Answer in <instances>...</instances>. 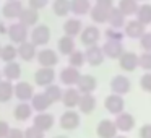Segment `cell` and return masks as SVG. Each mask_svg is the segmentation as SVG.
I'll return each instance as SVG.
<instances>
[{"instance_id": "obj_21", "label": "cell", "mask_w": 151, "mask_h": 138, "mask_svg": "<svg viewBox=\"0 0 151 138\" xmlns=\"http://www.w3.org/2000/svg\"><path fill=\"white\" fill-rule=\"evenodd\" d=\"M2 73H4V78L8 80V81H18V78L21 76V65L18 62H15V60L8 62L5 63Z\"/></svg>"}, {"instance_id": "obj_32", "label": "cell", "mask_w": 151, "mask_h": 138, "mask_svg": "<svg viewBox=\"0 0 151 138\" xmlns=\"http://www.w3.org/2000/svg\"><path fill=\"white\" fill-rule=\"evenodd\" d=\"M52 10L57 17H67L72 12V2L70 0H54Z\"/></svg>"}, {"instance_id": "obj_16", "label": "cell", "mask_w": 151, "mask_h": 138, "mask_svg": "<svg viewBox=\"0 0 151 138\" xmlns=\"http://www.w3.org/2000/svg\"><path fill=\"white\" fill-rule=\"evenodd\" d=\"M99 36H101V33H99V29L96 26H86L85 29L81 31V34H80V39H81L83 46L89 47V46L98 44Z\"/></svg>"}, {"instance_id": "obj_36", "label": "cell", "mask_w": 151, "mask_h": 138, "mask_svg": "<svg viewBox=\"0 0 151 138\" xmlns=\"http://www.w3.org/2000/svg\"><path fill=\"white\" fill-rule=\"evenodd\" d=\"M46 96L50 99V102H59V101H62V94H63V89H60V86H57V85H49V86H46Z\"/></svg>"}, {"instance_id": "obj_27", "label": "cell", "mask_w": 151, "mask_h": 138, "mask_svg": "<svg viewBox=\"0 0 151 138\" xmlns=\"http://www.w3.org/2000/svg\"><path fill=\"white\" fill-rule=\"evenodd\" d=\"M37 20H39V13H37V10H34V8H23V12H21L20 15V23H23L24 26H34V24L37 23Z\"/></svg>"}, {"instance_id": "obj_52", "label": "cell", "mask_w": 151, "mask_h": 138, "mask_svg": "<svg viewBox=\"0 0 151 138\" xmlns=\"http://www.w3.org/2000/svg\"><path fill=\"white\" fill-rule=\"evenodd\" d=\"M2 78H4V73H2V70H0V81H2Z\"/></svg>"}, {"instance_id": "obj_4", "label": "cell", "mask_w": 151, "mask_h": 138, "mask_svg": "<svg viewBox=\"0 0 151 138\" xmlns=\"http://www.w3.org/2000/svg\"><path fill=\"white\" fill-rule=\"evenodd\" d=\"M54 80H55V72H54V67H41L36 73H34V83L37 86H46L52 85Z\"/></svg>"}, {"instance_id": "obj_19", "label": "cell", "mask_w": 151, "mask_h": 138, "mask_svg": "<svg viewBox=\"0 0 151 138\" xmlns=\"http://www.w3.org/2000/svg\"><path fill=\"white\" fill-rule=\"evenodd\" d=\"M21 12H23V5H21L20 0H8L7 4L2 8V13L5 18L8 20H13V18H20Z\"/></svg>"}, {"instance_id": "obj_20", "label": "cell", "mask_w": 151, "mask_h": 138, "mask_svg": "<svg viewBox=\"0 0 151 138\" xmlns=\"http://www.w3.org/2000/svg\"><path fill=\"white\" fill-rule=\"evenodd\" d=\"M119 65L124 72H133L138 67V55L135 52H124L119 59Z\"/></svg>"}, {"instance_id": "obj_7", "label": "cell", "mask_w": 151, "mask_h": 138, "mask_svg": "<svg viewBox=\"0 0 151 138\" xmlns=\"http://www.w3.org/2000/svg\"><path fill=\"white\" fill-rule=\"evenodd\" d=\"M117 125H115L114 120H109V119H104L98 124L96 127V135L99 138H114L117 137Z\"/></svg>"}, {"instance_id": "obj_13", "label": "cell", "mask_w": 151, "mask_h": 138, "mask_svg": "<svg viewBox=\"0 0 151 138\" xmlns=\"http://www.w3.org/2000/svg\"><path fill=\"white\" fill-rule=\"evenodd\" d=\"M102 52H104V55L109 57V59H120V55L125 50H124V46H122V41L107 39L106 44L102 46Z\"/></svg>"}, {"instance_id": "obj_23", "label": "cell", "mask_w": 151, "mask_h": 138, "mask_svg": "<svg viewBox=\"0 0 151 138\" xmlns=\"http://www.w3.org/2000/svg\"><path fill=\"white\" fill-rule=\"evenodd\" d=\"M31 106H33V109L36 112H46L47 109L52 106V102H50V99L46 96V93H37V94H34L33 99H31Z\"/></svg>"}, {"instance_id": "obj_34", "label": "cell", "mask_w": 151, "mask_h": 138, "mask_svg": "<svg viewBox=\"0 0 151 138\" xmlns=\"http://www.w3.org/2000/svg\"><path fill=\"white\" fill-rule=\"evenodd\" d=\"M18 57V47L12 46V44H7V46L2 47V54H0V59L4 60L5 63L13 62L15 59Z\"/></svg>"}, {"instance_id": "obj_26", "label": "cell", "mask_w": 151, "mask_h": 138, "mask_svg": "<svg viewBox=\"0 0 151 138\" xmlns=\"http://www.w3.org/2000/svg\"><path fill=\"white\" fill-rule=\"evenodd\" d=\"M107 23L111 24V28H124L125 26V15L120 12V8L112 7L109 10V20Z\"/></svg>"}, {"instance_id": "obj_45", "label": "cell", "mask_w": 151, "mask_h": 138, "mask_svg": "<svg viewBox=\"0 0 151 138\" xmlns=\"http://www.w3.org/2000/svg\"><path fill=\"white\" fill-rule=\"evenodd\" d=\"M140 138H151V124H145L140 128Z\"/></svg>"}, {"instance_id": "obj_49", "label": "cell", "mask_w": 151, "mask_h": 138, "mask_svg": "<svg viewBox=\"0 0 151 138\" xmlns=\"http://www.w3.org/2000/svg\"><path fill=\"white\" fill-rule=\"evenodd\" d=\"M0 33H8V29L5 28V24H2V23H0Z\"/></svg>"}, {"instance_id": "obj_53", "label": "cell", "mask_w": 151, "mask_h": 138, "mask_svg": "<svg viewBox=\"0 0 151 138\" xmlns=\"http://www.w3.org/2000/svg\"><path fill=\"white\" fill-rule=\"evenodd\" d=\"M0 54H2V46H0Z\"/></svg>"}, {"instance_id": "obj_33", "label": "cell", "mask_w": 151, "mask_h": 138, "mask_svg": "<svg viewBox=\"0 0 151 138\" xmlns=\"http://www.w3.org/2000/svg\"><path fill=\"white\" fill-rule=\"evenodd\" d=\"M119 8L125 17H130V15H137L138 12V2L137 0H120L119 2Z\"/></svg>"}, {"instance_id": "obj_47", "label": "cell", "mask_w": 151, "mask_h": 138, "mask_svg": "<svg viewBox=\"0 0 151 138\" xmlns=\"http://www.w3.org/2000/svg\"><path fill=\"white\" fill-rule=\"evenodd\" d=\"M8 132H10V127L5 120H0V138H7Z\"/></svg>"}, {"instance_id": "obj_10", "label": "cell", "mask_w": 151, "mask_h": 138, "mask_svg": "<svg viewBox=\"0 0 151 138\" xmlns=\"http://www.w3.org/2000/svg\"><path fill=\"white\" fill-rule=\"evenodd\" d=\"M15 96H17L21 102L31 101V99H33V96H34L33 85H31V83H28V81H18L17 85H15Z\"/></svg>"}, {"instance_id": "obj_12", "label": "cell", "mask_w": 151, "mask_h": 138, "mask_svg": "<svg viewBox=\"0 0 151 138\" xmlns=\"http://www.w3.org/2000/svg\"><path fill=\"white\" fill-rule=\"evenodd\" d=\"M145 26H146V24H143L141 21H138V20H130L124 26V33H125V36H127V37H132V39H140V37L146 33V31H145Z\"/></svg>"}, {"instance_id": "obj_11", "label": "cell", "mask_w": 151, "mask_h": 138, "mask_svg": "<svg viewBox=\"0 0 151 138\" xmlns=\"http://www.w3.org/2000/svg\"><path fill=\"white\" fill-rule=\"evenodd\" d=\"M80 76H81V73H80V70L76 67H72V65L65 67L60 72V83H63L67 86H76Z\"/></svg>"}, {"instance_id": "obj_46", "label": "cell", "mask_w": 151, "mask_h": 138, "mask_svg": "<svg viewBox=\"0 0 151 138\" xmlns=\"http://www.w3.org/2000/svg\"><path fill=\"white\" fill-rule=\"evenodd\" d=\"M7 138H24V132H21L20 128H10Z\"/></svg>"}, {"instance_id": "obj_42", "label": "cell", "mask_w": 151, "mask_h": 138, "mask_svg": "<svg viewBox=\"0 0 151 138\" xmlns=\"http://www.w3.org/2000/svg\"><path fill=\"white\" fill-rule=\"evenodd\" d=\"M140 86H141V89H143V91L151 93V72H146L143 76H141Z\"/></svg>"}, {"instance_id": "obj_6", "label": "cell", "mask_w": 151, "mask_h": 138, "mask_svg": "<svg viewBox=\"0 0 151 138\" xmlns=\"http://www.w3.org/2000/svg\"><path fill=\"white\" fill-rule=\"evenodd\" d=\"M8 36H10V39H12V42H15V44H21V42H24V41L28 39V26H24L23 23H13V24H10V28H8Z\"/></svg>"}, {"instance_id": "obj_51", "label": "cell", "mask_w": 151, "mask_h": 138, "mask_svg": "<svg viewBox=\"0 0 151 138\" xmlns=\"http://www.w3.org/2000/svg\"><path fill=\"white\" fill-rule=\"evenodd\" d=\"M114 138H127L125 135H117V137H114Z\"/></svg>"}, {"instance_id": "obj_14", "label": "cell", "mask_w": 151, "mask_h": 138, "mask_svg": "<svg viewBox=\"0 0 151 138\" xmlns=\"http://www.w3.org/2000/svg\"><path fill=\"white\" fill-rule=\"evenodd\" d=\"M55 124V119H54L52 114L49 112H37V115H34V120H33V125L37 127L39 130L42 132H47L54 127Z\"/></svg>"}, {"instance_id": "obj_1", "label": "cell", "mask_w": 151, "mask_h": 138, "mask_svg": "<svg viewBox=\"0 0 151 138\" xmlns=\"http://www.w3.org/2000/svg\"><path fill=\"white\" fill-rule=\"evenodd\" d=\"M104 107H106V111H107L109 114L119 115L120 112H124V109H125L124 96H122V94H115V93L109 94L107 98L104 99Z\"/></svg>"}, {"instance_id": "obj_5", "label": "cell", "mask_w": 151, "mask_h": 138, "mask_svg": "<svg viewBox=\"0 0 151 138\" xmlns=\"http://www.w3.org/2000/svg\"><path fill=\"white\" fill-rule=\"evenodd\" d=\"M132 89V83L125 75H115L111 80V91L115 94H128Z\"/></svg>"}, {"instance_id": "obj_30", "label": "cell", "mask_w": 151, "mask_h": 138, "mask_svg": "<svg viewBox=\"0 0 151 138\" xmlns=\"http://www.w3.org/2000/svg\"><path fill=\"white\" fill-rule=\"evenodd\" d=\"M57 47H59V52L62 54V55H70V54L75 50V41H73L72 36H63L59 39V42H57Z\"/></svg>"}, {"instance_id": "obj_44", "label": "cell", "mask_w": 151, "mask_h": 138, "mask_svg": "<svg viewBox=\"0 0 151 138\" xmlns=\"http://www.w3.org/2000/svg\"><path fill=\"white\" fill-rule=\"evenodd\" d=\"M28 2H29V7L34 10H41L47 5V0H28Z\"/></svg>"}, {"instance_id": "obj_37", "label": "cell", "mask_w": 151, "mask_h": 138, "mask_svg": "<svg viewBox=\"0 0 151 138\" xmlns=\"http://www.w3.org/2000/svg\"><path fill=\"white\" fill-rule=\"evenodd\" d=\"M137 20L141 21L143 24H150L151 23V5L150 4H143V5L138 7Z\"/></svg>"}, {"instance_id": "obj_39", "label": "cell", "mask_w": 151, "mask_h": 138, "mask_svg": "<svg viewBox=\"0 0 151 138\" xmlns=\"http://www.w3.org/2000/svg\"><path fill=\"white\" fill-rule=\"evenodd\" d=\"M125 36V33L122 31V28H109L106 31V37L111 41H122Z\"/></svg>"}, {"instance_id": "obj_25", "label": "cell", "mask_w": 151, "mask_h": 138, "mask_svg": "<svg viewBox=\"0 0 151 138\" xmlns=\"http://www.w3.org/2000/svg\"><path fill=\"white\" fill-rule=\"evenodd\" d=\"M33 111H34V109H33V106H31V104L20 101V104H18L17 107H15V111H13V115H15L17 120L24 122V120H28V119H31Z\"/></svg>"}, {"instance_id": "obj_38", "label": "cell", "mask_w": 151, "mask_h": 138, "mask_svg": "<svg viewBox=\"0 0 151 138\" xmlns=\"http://www.w3.org/2000/svg\"><path fill=\"white\" fill-rule=\"evenodd\" d=\"M85 62H86V57H85V52H81V50H73L68 55V63L72 67L80 68V67L85 65Z\"/></svg>"}, {"instance_id": "obj_40", "label": "cell", "mask_w": 151, "mask_h": 138, "mask_svg": "<svg viewBox=\"0 0 151 138\" xmlns=\"http://www.w3.org/2000/svg\"><path fill=\"white\" fill-rule=\"evenodd\" d=\"M138 67L146 72H151V52H143L138 57Z\"/></svg>"}, {"instance_id": "obj_43", "label": "cell", "mask_w": 151, "mask_h": 138, "mask_svg": "<svg viewBox=\"0 0 151 138\" xmlns=\"http://www.w3.org/2000/svg\"><path fill=\"white\" fill-rule=\"evenodd\" d=\"M140 46L145 52H151V33H145L140 37Z\"/></svg>"}, {"instance_id": "obj_3", "label": "cell", "mask_w": 151, "mask_h": 138, "mask_svg": "<svg viewBox=\"0 0 151 138\" xmlns=\"http://www.w3.org/2000/svg\"><path fill=\"white\" fill-rule=\"evenodd\" d=\"M31 42H34L36 46H46L50 41V29L47 24H37V26L33 28L29 34Z\"/></svg>"}, {"instance_id": "obj_29", "label": "cell", "mask_w": 151, "mask_h": 138, "mask_svg": "<svg viewBox=\"0 0 151 138\" xmlns=\"http://www.w3.org/2000/svg\"><path fill=\"white\" fill-rule=\"evenodd\" d=\"M63 31H65L67 36H78V34H81L83 31V24L80 20H76V18H70V20L65 21V24H63Z\"/></svg>"}, {"instance_id": "obj_24", "label": "cell", "mask_w": 151, "mask_h": 138, "mask_svg": "<svg viewBox=\"0 0 151 138\" xmlns=\"http://www.w3.org/2000/svg\"><path fill=\"white\" fill-rule=\"evenodd\" d=\"M80 112L83 114H91L96 109V98L93 96V93H85L80 98V104H78Z\"/></svg>"}, {"instance_id": "obj_50", "label": "cell", "mask_w": 151, "mask_h": 138, "mask_svg": "<svg viewBox=\"0 0 151 138\" xmlns=\"http://www.w3.org/2000/svg\"><path fill=\"white\" fill-rule=\"evenodd\" d=\"M54 138H70V137H67V135H57V137H54Z\"/></svg>"}, {"instance_id": "obj_48", "label": "cell", "mask_w": 151, "mask_h": 138, "mask_svg": "<svg viewBox=\"0 0 151 138\" xmlns=\"http://www.w3.org/2000/svg\"><path fill=\"white\" fill-rule=\"evenodd\" d=\"M96 5H99V7H102V8H107V10H111V8H112V0H96Z\"/></svg>"}, {"instance_id": "obj_35", "label": "cell", "mask_w": 151, "mask_h": 138, "mask_svg": "<svg viewBox=\"0 0 151 138\" xmlns=\"http://www.w3.org/2000/svg\"><path fill=\"white\" fill-rule=\"evenodd\" d=\"M91 10V5H89V0H72V12L75 15H86Z\"/></svg>"}, {"instance_id": "obj_28", "label": "cell", "mask_w": 151, "mask_h": 138, "mask_svg": "<svg viewBox=\"0 0 151 138\" xmlns=\"http://www.w3.org/2000/svg\"><path fill=\"white\" fill-rule=\"evenodd\" d=\"M15 96V85L8 80L0 81V102H8Z\"/></svg>"}, {"instance_id": "obj_15", "label": "cell", "mask_w": 151, "mask_h": 138, "mask_svg": "<svg viewBox=\"0 0 151 138\" xmlns=\"http://www.w3.org/2000/svg\"><path fill=\"white\" fill-rule=\"evenodd\" d=\"M115 125H117V130L119 132H124V133H127V132H132L135 128V119L132 114H128V112H120V114L115 117Z\"/></svg>"}, {"instance_id": "obj_31", "label": "cell", "mask_w": 151, "mask_h": 138, "mask_svg": "<svg viewBox=\"0 0 151 138\" xmlns=\"http://www.w3.org/2000/svg\"><path fill=\"white\" fill-rule=\"evenodd\" d=\"M89 15H91V20L94 21V23H99V24L107 23V20H109V10L99 7V5H94V7L89 10Z\"/></svg>"}, {"instance_id": "obj_41", "label": "cell", "mask_w": 151, "mask_h": 138, "mask_svg": "<svg viewBox=\"0 0 151 138\" xmlns=\"http://www.w3.org/2000/svg\"><path fill=\"white\" fill-rule=\"evenodd\" d=\"M44 133H46V132H42L37 127L31 125V127H28L26 130H24V138H44Z\"/></svg>"}, {"instance_id": "obj_2", "label": "cell", "mask_w": 151, "mask_h": 138, "mask_svg": "<svg viewBox=\"0 0 151 138\" xmlns=\"http://www.w3.org/2000/svg\"><path fill=\"white\" fill-rule=\"evenodd\" d=\"M60 127L63 130H76L80 127V114L75 109H67L62 115H60Z\"/></svg>"}, {"instance_id": "obj_22", "label": "cell", "mask_w": 151, "mask_h": 138, "mask_svg": "<svg viewBox=\"0 0 151 138\" xmlns=\"http://www.w3.org/2000/svg\"><path fill=\"white\" fill-rule=\"evenodd\" d=\"M96 86H98V81H96V78L91 75H81L78 80V83H76V88H78V91L81 93V94H85V93H93L96 89Z\"/></svg>"}, {"instance_id": "obj_18", "label": "cell", "mask_w": 151, "mask_h": 138, "mask_svg": "<svg viewBox=\"0 0 151 138\" xmlns=\"http://www.w3.org/2000/svg\"><path fill=\"white\" fill-rule=\"evenodd\" d=\"M37 62L41 67H55L59 62V55L57 52H54L52 49H42L37 52Z\"/></svg>"}, {"instance_id": "obj_8", "label": "cell", "mask_w": 151, "mask_h": 138, "mask_svg": "<svg viewBox=\"0 0 151 138\" xmlns=\"http://www.w3.org/2000/svg\"><path fill=\"white\" fill-rule=\"evenodd\" d=\"M80 98H81V93L78 91V88L68 86L62 94V102L67 109H75L80 104Z\"/></svg>"}, {"instance_id": "obj_17", "label": "cell", "mask_w": 151, "mask_h": 138, "mask_svg": "<svg viewBox=\"0 0 151 138\" xmlns=\"http://www.w3.org/2000/svg\"><path fill=\"white\" fill-rule=\"evenodd\" d=\"M18 57H21V60H24V62H31L34 57H37L36 44L31 41H24V42L18 44Z\"/></svg>"}, {"instance_id": "obj_9", "label": "cell", "mask_w": 151, "mask_h": 138, "mask_svg": "<svg viewBox=\"0 0 151 138\" xmlns=\"http://www.w3.org/2000/svg\"><path fill=\"white\" fill-rule=\"evenodd\" d=\"M85 57H86V62L89 63L91 67H98L104 62V52H102V47H99L98 44L94 46H89L86 47V52H85Z\"/></svg>"}]
</instances>
